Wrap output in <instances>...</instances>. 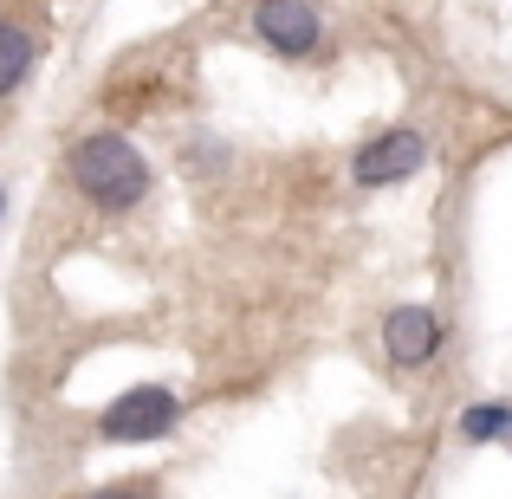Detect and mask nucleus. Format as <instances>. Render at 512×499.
I'll use <instances>...</instances> for the list:
<instances>
[{
  "label": "nucleus",
  "instance_id": "f257e3e1",
  "mask_svg": "<svg viewBox=\"0 0 512 499\" xmlns=\"http://www.w3.org/2000/svg\"><path fill=\"white\" fill-rule=\"evenodd\" d=\"M65 169H72L78 195L98 201V208H137V201L150 195V163H143L137 143L117 137V130H91V137H78L72 156H65Z\"/></svg>",
  "mask_w": 512,
  "mask_h": 499
},
{
  "label": "nucleus",
  "instance_id": "f03ea898",
  "mask_svg": "<svg viewBox=\"0 0 512 499\" xmlns=\"http://www.w3.org/2000/svg\"><path fill=\"white\" fill-rule=\"evenodd\" d=\"M175 422H182V402H175L169 389L143 383V389H124V396L98 415V435L104 441H156V435H175Z\"/></svg>",
  "mask_w": 512,
  "mask_h": 499
},
{
  "label": "nucleus",
  "instance_id": "7ed1b4c3",
  "mask_svg": "<svg viewBox=\"0 0 512 499\" xmlns=\"http://www.w3.org/2000/svg\"><path fill=\"white\" fill-rule=\"evenodd\" d=\"M422 163H428V137H422V130H383L376 143L357 150L350 175H357L363 188H389V182H409Z\"/></svg>",
  "mask_w": 512,
  "mask_h": 499
},
{
  "label": "nucleus",
  "instance_id": "20e7f679",
  "mask_svg": "<svg viewBox=\"0 0 512 499\" xmlns=\"http://www.w3.org/2000/svg\"><path fill=\"white\" fill-rule=\"evenodd\" d=\"M253 26H260V39L273 52H286V59H305V52L318 46V33H325L312 0H260V7H253Z\"/></svg>",
  "mask_w": 512,
  "mask_h": 499
},
{
  "label": "nucleus",
  "instance_id": "39448f33",
  "mask_svg": "<svg viewBox=\"0 0 512 499\" xmlns=\"http://www.w3.org/2000/svg\"><path fill=\"white\" fill-rule=\"evenodd\" d=\"M435 344H441V325H435L428 305H396V312L383 318V350L402 370H422V363L435 357Z\"/></svg>",
  "mask_w": 512,
  "mask_h": 499
},
{
  "label": "nucleus",
  "instance_id": "423d86ee",
  "mask_svg": "<svg viewBox=\"0 0 512 499\" xmlns=\"http://www.w3.org/2000/svg\"><path fill=\"white\" fill-rule=\"evenodd\" d=\"M26 72H33V33L0 20V98H13L26 85Z\"/></svg>",
  "mask_w": 512,
  "mask_h": 499
},
{
  "label": "nucleus",
  "instance_id": "0eeeda50",
  "mask_svg": "<svg viewBox=\"0 0 512 499\" xmlns=\"http://www.w3.org/2000/svg\"><path fill=\"white\" fill-rule=\"evenodd\" d=\"M512 435V402H474L461 415V441H500Z\"/></svg>",
  "mask_w": 512,
  "mask_h": 499
},
{
  "label": "nucleus",
  "instance_id": "6e6552de",
  "mask_svg": "<svg viewBox=\"0 0 512 499\" xmlns=\"http://www.w3.org/2000/svg\"><path fill=\"white\" fill-rule=\"evenodd\" d=\"M85 499H156L150 487H104V493H85Z\"/></svg>",
  "mask_w": 512,
  "mask_h": 499
},
{
  "label": "nucleus",
  "instance_id": "1a4fd4ad",
  "mask_svg": "<svg viewBox=\"0 0 512 499\" xmlns=\"http://www.w3.org/2000/svg\"><path fill=\"white\" fill-rule=\"evenodd\" d=\"M0 208H7V195H0Z\"/></svg>",
  "mask_w": 512,
  "mask_h": 499
}]
</instances>
